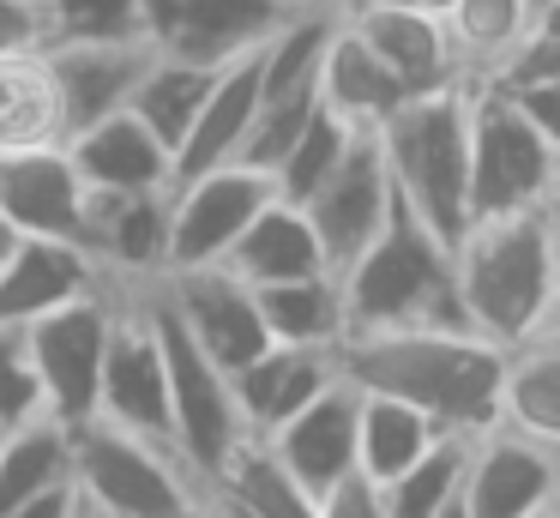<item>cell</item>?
<instances>
[{"mask_svg":"<svg viewBox=\"0 0 560 518\" xmlns=\"http://www.w3.org/2000/svg\"><path fill=\"white\" fill-rule=\"evenodd\" d=\"M500 368L506 349L476 325H398L338 337V373L350 385L404 398L464 440L500 422Z\"/></svg>","mask_w":560,"mask_h":518,"instance_id":"cell-1","label":"cell"},{"mask_svg":"<svg viewBox=\"0 0 560 518\" xmlns=\"http://www.w3.org/2000/svg\"><path fill=\"white\" fill-rule=\"evenodd\" d=\"M452 277H458L464 320L482 337H494L500 349H518L555 325L560 248L548 235L542 211L470 217L452 241Z\"/></svg>","mask_w":560,"mask_h":518,"instance_id":"cell-2","label":"cell"},{"mask_svg":"<svg viewBox=\"0 0 560 518\" xmlns=\"http://www.w3.org/2000/svg\"><path fill=\"white\" fill-rule=\"evenodd\" d=\"M343 332H398V325H470L458 308L452 241L434 235L404 199H392L380 235L338 272Z\"/></svg>","mask_w":560,"mask_h":518,"instance_id":"cell-3","label":"cell"},{"mask_svg":"<svg viewBox=\"0 0 560 518\" xmlns=\"http://www.w3.org/2000/svg\"><path fill=\"white\" fill-rule=\"evenodd\" d=\"M374 133L398 199L434 235L458 241L470 223V79L404 96Z\"/></svg>","mask_w":560,"mask_h":518,"instance_id":"cell-4","label":"cell"},{"mask_svg":"<svg viewBox=\"0 0 560 518\" xmlns=\"http://www.w3.org/2000/svg\"><path fill=\"white\" fill-rule=\"evenodd\" d=\"M73 488L91 518H145L206 494V482L175 458V446L85 416L73 428Z\"/></svg>","mask_w":560,"mask_h":518,"instance_id":"cell-5","label":"cell"},{"mask_svg":"<svg viewBox=\"0 0 560 518\" xmlns=\"http://www.w3.org/2000/svg\"><path fill=\"white\" fill-rule=\"evenodd\" d=\"M560 181V151L512 91L470 79V217L536 211Z\"/></svg>","mask_w":560,"mask_h":518,"instance_id":"cell-6","label":"cell"},{"mask_svg":"<svg viewBox=\"0 0 560 518\" xmlns=\"http://www.w3.org/2000/svg\"><path fill=\"white\" fill-rule=\"evenodd\" d=\"M145 308L151 325H158V344H163V373H170V422H175V458L194 470L199 482H211L230 452L247 440L242 428V410H235V385L206 349L194 344L175 308L163 301L158 284H145Z\"/></svg>","mask_w":560,"mask_h":518,"instance_id":"cell-7","label":"cell"},{"mask_svg":"<svg viewBox=\"0 0 560 518\" xmlns=\"http://www.w3.org/2000/svg\"><path fill=\"white\" fill-rule=\"evenodd\" d=\"M97 416L145 434V440L175 446L170 373H163V344L145 308V284H121V301H115L109 349H103V373H97Z\"/></svg>","mask_w":560,"mask_h":518,"instance_id":"cell-8","label":"cell"},{"mask_svg":"<svg viewBox=\"0 0 560 518\" xmlns=\"http://www.w3.org/2000/svg\"><path fill=\"white\" fill-rule=\"evenodd\" d=\"M115 301H121V284L97 289V296H79L25 325V349L37 361L49 416L67 422V428L97 416V373H103V349H109Z\"/></svg>","mask_w":560,"mask_h":518,"instance_id":"cell-9","label":"cell"},{"mask_svg":"<svg viewBox=\"0 0 560 518\" xmlns=\"http://www.w3.org/2000/svg\"><path fill=\"white\" fill-rule=\"evenodd\" d=\"M271 175L247 169L242 157L211 163L199 175H182L170 187V272H194V265H223L254 211L271 199Z\"/></svg>","mask_w":560,"mask_h":518,"instance_id":"cell-10","label":"cell"},{"mask_svg":"<svg viewBox=\"0 0 560 518\" xmlns=\"http://www.w3.org/2000/svg\"><path fill=\"white\" fill-rule=\"evenodd\" d=\"M295 7L302 0H145L139 36L151 43V55L230 67V60L266 48Z\"/></svg>","mask_w":560,"mask_h":518,"instance_id":"cell-11","label":"cell"},{"mask_svg":"<svg viewBox=\"0 0 560 518\" xmlns=\"http://www.w3.org/2000/svg\"><path fill=\"white\" fill-rule=\"evenodd\" d=\"M560 494V446L524 428L488 422L464 440V482L458 500L470 518H530Z\"/></svg>","mask_w":560,"mask_h":518,"instance_id":"cell-12","label":"cell"},{"mask_svg":"<svg viewBox=\"0 0 560 518\" xmlns=\"http://www.w3.org/2000/svg\"><path fill=\"white\" fill-rule=\"evenodd\" d=\"M392 199H398V187H392L380 133H355L350 151L338 157V169H331V175L302 199L307 223H314L319 248H326V260H331V272H343V265L380 235Z\"/></svg>","mask_w":560,"mask_h":518,"instance_id":"cell-13","label":"cell"},{"mask_svg":"<svg viewBox=\"0 0 560 518\" xmlns=\"http://www.w3.org/2000/svg\"><path fill=\"white\" fill-rule=\"evenodd\" d=\"M158 289H163V301L175 308V320L194 332V344L206 349L230 380L271 344L266 320H259V301H254V284H242L230 265L170 272V277H158Z\"/></svg>","mask_w":560,"mask_h":518,"instance_id":"cell-14","label":"cell"},{"mask_svg":"<svg viewBox=\"0 0 560 518\" xmlns=\"http://www.w3.org/2000/svg\"><path fill=\"white\" fill-rule=\"evenodd\" d=\"M0 223L13 235H49V241H85L91 223V187L67 145H25L0 151Z\"/></svg>","mask_w":560,"mask_h":518,"instance_id":"cell-15","label":"cell"},{"mask_svg":"<svg viewBox=\"0 0 560 518\" xmlns=\"http://www.w3.org/2000/svg\"><path fill=\"white\" fill-rule=\"evenodd\" d=\"M338 12H343V24L386 60V72L410 96L470 79L458 43H452V31H446V12L404 7V0H338Z\"/></svg>","mask_w":560,"mask_h":518,"instance_id":"cell-16","label":"cell"},{"mask_svg":"<svg viewBox=\"0 0 560 518\" xmlns=\"http://www.w3.org/2000/svg\"><path fill=\"white\" fill-rule=\"evenodd\" d=\"M97 289H109V272L85 241L13 235L0 253V325H13V332H25L31 320L79 296H97Z\"/></svg>","mask_w":560,"mask_h":518,"instance_id":"cell-17","label":"cell"},{"mask_svg":"<svg viewBox=\"0 0 560 518\" xmlns=\"http://www.w3.org/2000/svg\"><path fill=\"white\" fill-rule=\"evenodd\" d=\"M355 410H362V392L338 373V380L307 398L283 428L266 434L271 458H278L314 500L326 488H338L343 476H355Z\"/></svg>","mask_w":560,"mask_h":518,"instance_id":"cell-18","label":"cell"},{"mask_svg":"<svg viewBox=\"0 0 560 518\" xmlns=\"http://www.w3.org/2000/svg\"><path fill=\"white\" fill-rule=\"evenodd\" d=\"M43 60H49L55 103H61V133H79L91 120L133 103L139 79L151 67V43L145 36H121V43H49Z\"/></svg>","mask_w":560,"mask_h":518,"instance_id":"cell-19","label":"cell"},{"mask_svg":"<svg viewBox=\"0 0 560 518\" xmlns=\"http://www.w3.org/2000/svg\"><path fill=\"white\" fill-rule=\"evenodd\" d=\"M85 248L109 284H158L170 277V187L151 193H91Z\"/></svg>","mask_w":560,"mask_h":518,"instance_id":"cell-20","label":"cell"},{"mask_svg":"<svg viewBox=\"0 0 560 518\" xmlns=\"http://www.w3.org/2000/svg\"><path fill=\"white\" fill-rule=\"evenodd\" d=\"M67 157L79 163L91 193H151V187H175V151L133 115V108H115V115L91 120V127L67 133Z\"/></svg>","mask_w":560,"mask_h":518,"instance_id":"cell-21","label":"cell"},{"mask_svg":"<svg viewBox=\"0 0 560 518\" xmlns=\"http://www.w3.org/2000/svg\"><path fill=\"white\" fill-rule=\"evenodd\" d=\"M338 380V349L319 344H266L242 373H235V410H242V428L254 440H266L271 428L295 416L314 392Z\"/></svg>","mask_w":560,"mask_h":518,"instance_id":"cell-22","label":"cell"},{"mask_svg":"<svg viewBox=\"0 0 560 518\" xmlns=\"http://www.w3.org/2000/svg\"><path fill=\"white\" fill-rule=\"evenodd\" d=\"M223 265H230L242 284H254V289L331 272V260H326V248H319L307 211L295 199H283V193H271V199L259 205L254 223H247L242 235H235V248L223 253Z\"/></svg>","mask_w":560,"mask_h":518,"instance_id":"cell-23","label":"cell"},{"mask_svg":"<svg viewBox=\"0 0 560 518\" xmlns=\"http://www.w3.org/2000/svg\"><path fill=\"white\" fill-rule=\"evenodd\" d=\"M404 84L386 72V60L374 55V48L362 43V36L343 24V12H338V24H331V43H326V55H319V103L326 108H338L350 127H362V133H374L380 120L392 115V108L404 103Z\"/></svg>","mask_w":560,"mask_h":518,"instance_id":"cell-24","label":"cell"},{"mask_svg":"<svg viewBox=\"0 0 560 518\" xmlns=\"http://www.w3.org/2000/svg\"><path fill=\"white\" fill-rule=\"evenodd\" d=\"M254 108H259V48L218 72L194 133H187L182 151H175V181L199 175V169H211V163H230V157L242 151L247 127H254Z\"/></svg>","mask_w":560,"mask_h":518,"instance_id":"cell-25","label":"cell"},{"mask_svg":"<svg viewBox=\"0 0 560 518\" xmlns=\"http://www.w3.org/2000/svg\"><path fill=\"white\" fill-rule=\"evenodd\" d=\"M500 422L560 446V325L506 349L500 368Z\"/></svg>","mask_w":560,"mask_h":518,"instance_id":"cell-26","label":"cell"},{"mask_svg":"<svg viewBox=\"0 0 560 518\" xmlns=\"http://www.w3.org/2000/svg\"><path fill=\"white\" fill-rule=\"evenodd\" d=\"M355 392H362V385H355ZM440 434L446 428H440L434 416H422L416 404H404V398L362 392V410H355V470H362L368 482H392L404 464H416Z\"/></svg>","mask_w":560,"mask_h":518,"instance_id":"cell-27","label":"cell"},{"mask_svg":"<svg viewBox=\"0 0 560 518\" xmlns=\"http://www.w3.org/2000/svg\"><path fill=\"white\" fill-rule=\"evenodd\" d=\"M254 301H259V320H266L271 344L338 349V337H343V289H338V272L266 284V289H254Z\"/></svg>","mask_w":560,"mask_h":518,"instance_id":"cell-28","label":"cell"},{"mask_svg":"<svg viewBox=\"0 0 560 518\" xmlns=\"http://www.w3.org/2000/svg\"><path fill=\"white\" fill-rule=\"evenodd\" d=\"M55 482H73V428L55 416H37L25 428L0 434V513L37 500Z\"/></svg>","mask_w":560,"mask_h":518,"instance_id":"cell-29","label":"cell"},{"mask_svg":"<svg viewBox=\"0 0 560 518\" xmlns=\"http://www.w3.org/2000/svg\"><path fill=\"white\" fill-rule=\"evenodd\" d=\"M218 72L223 67H199V60H175V55H151V67H145V79H139V91H133V115L145 120L151 133H158L170 151H182V139L194 133V120H199V108H206V96H211V84H218Z\"/></svg>","mask_w":560,"mask_h":518,"instance_id":"cell-30","label":"cell"},{"mask_svg":"<svg viewBox=\"0 0 560 518\" xmlns=\"http://www.w3.org/2000/svg\"><path fill=\"white\" fill-rule=\"evenodd\" d=\"M61 103L43 55H7L0 60V151L25 145H61Z\"/></svg>","mask_w":560,"mask_h":518,"instance_id":"cell-31","label":"cell"},{"mask_svg":"<svg viewBox=\"0 0 560 518\" xmlns=\"http://www.w3.org/2000/svg\"><path fill=\"white\" fill-rule=\"evenodd\" d=\"M530 19H536V0H452L446 31L464 55V72H470V79L494 72L500 60L524 43Z\"/></svg>","mask_w":560,"mask_h":518,"instance_id":"cell-32","label":"cell"},{"mask_svg":"<svg viewBox=\"0 0 560 518\" xmlns=\"http://www.w3.org/2000/svg\"><path fill=\"white\" fill-rule=\"evenodd\" d=\"M464 482V434H440L416 464H404L392 482H374L386 518H440L458 500Z\"/></svg>","mask_w":560,"mask_h":518,"instance_id":"cell-33","label":"cell"},{"mask_svg":"<svg viewBox=\"0 0 560 518\" xmlns=\"http://www.w3.org/2000/svg\"><path fill=\"white\" fill-rule=\"evenodd\" d=\"M355 133H362V127H350V120H343L338 108H326V103H319L314 115H307V127L295 133V145L283 151L278 175H271V181H278V193H283V199H295V205H302L307 193H314L319 181H326L331 169H338V157L350 151V139H355Z\"/></svg>","mask_w":560,"mask_h":518,"instance_id":"cell-34","label":"cell"},{"mask_svg":"<svg viewBox=\"0 0 560 518\" xmlns=\"http://www.w3.org/2000/svg\"><path fill=\"white\" fill-rule=\"evenodd\" d=\"M145 0H49L55 43H121L139 36Z\"/></svg>","mask_w":560,"mask_h":518,"instance_id":"cell-35","label":"cell"},{"mask_svg":"<svg viewBox=\"0 0 560 518\" xmlns=\"http://www.w3.org/2000/svg\"><path fill=\"white\" fill-rule=\"evenodd\" d=\"M49 416V398H43L37 380V361L25 349V332L0 325V434L7 428H25V422Z\"/></svg>","mask_w":560,"mask_h":518,"instance_id":"cell-36","label":"cell"},{"mask_svg":"<svg viewBox=\"0 0 560 518\" xmlns=\"http://www.w3.org/2000/svg\"><path fill=\"white\" fill-rule=\"evenodd\" d=\"M55 43L49 0H0V60L7 55H43Z\"/></svg>","mask_w":560,"mask_h":518,"instance_id":"cell-37","label":"cell"},{"mask_svg":"<svg viewBox=\"0 0 560 518\" xmlns=\"http://www.w3.org/2000/svg\"><path fill=\"white\" fill-rule=\"evenodd\" d=\"M319 518H386V506H380V488L355 470V476H343L338 488L319 494Z\"/></svg>","mask_w":560,"mask_h":518,"instance_id":"cell-38","label":"cell"},{"mask_svg":"<svg viewBox=\"0 0 560 518\" xmlns=\"http://www.w3.org/2000/svg\"><path fill=\"white\" fill-rule=\"evenodd\" d=\"M524 103V115L536 120V127L548 133V145L560 151V79H542V84H524V91H512Z\"/></svg>","mask_w":560,"mask_h":518,"instance_id":"cell-39","label":"cell"},{"mask_svg":"<svg viewBox=\"0 0 560 518\" xmlns=\"http://www.w3.org/2000/svg\"><path fill=\"white\" fill-rule=\"evenodd\" d=\"M0 518H85V500H79L73 482H55V488L37 494V500L13 506V513H0Z\"/></svg>","mask_w":560,"mask_h":518,"instance_id":"cell-40","label":"cell"},{"mask_svg":"<svg viewBox=\"0 0 560 518\" xmlns=\"http://www.w3.org/2000/svg\"><path fill=\"white\" fill-rule=\"evenodd\" d=\"M145 518H211V500H206V494H194V500L170 506V513H145Z\"/></svg>","mask_w":560,"mask_h":518,"instance_id":"cell-41","label":"cell"},{"mask_svg":"<svg viewBox=\"0 0 560 518\" xmlns=\"http://www.w3.org/2000/svg\"><path fill=\"white\" fill-rule=\"evenodd\" d=\"M536 211H542V223H548V235H555V248H560V181L555 187H548V199L536 205Z\"/></svg>","mask_w":560,"mask_h":518,"instance_id":"cell-42","label":"cell"},{"mask_svg":"<svg viewBox=\"0 0 560 518\" xmlns=\"http://www.w3.org/2000/svg\"><path fill=\"white\" fill-rule=\"evenodd\" d=\"M206 500H211V518H242V513H235V506H223V500H218V494H211V488H206Z\"/></svg>","mask_w":560,"mask_h":518,"instance_id":"cell-43","label":"cell"},{"mask_svg":"<svg viewBox=\"0 0 560 518\" xmlns=\"http://www.w3.org/2000/svg\"><path fill=\"white\" fill-rule=\"evenodd\" d=\"M404 7H428V12H446L452 0H404Z\"/></svg>","mask_w":560,"mask_h":518,"instance_id":"cell-44","label":"cell"},{"mask_svg":"<svg viewBox=\"0 0 560 518\" xmlns=\"http://www.w3.org/2000/svg\"><path fill=\"white\" fill-rule=\"evenodd\" d=\"M530 518H560V500H548V506H536Z\"/></svg>","mask_w":560,"mask_h":518,"instance_id":"cell-45","label":"cell"},{"mask_svg":"<svg viewBox=\"0 0 560 518\" xmlns=\"http://www.w3.org/2000/svg\"><path fill=\"white\" fill-rule=\"evenodd\" d=\"M440 518H470V513H464V500H452V506H446V513H440Z\"/></svg>","mask_w":560,"mask_h":518,"instance_id":"cell-46","label":"cell"},{"mask_svg":"<svg viewBox=\"0 0 560 518\" xmlns=\"http://www.w3.org/2000/svg\"><path fill=\"white\" fill-rule=\"evenodd\" d=\"M7 241H13V229H7V223H0V253H7Z\"/></svg>","mask_w":560,"mask_h":518,"instance_id":"cell-47","label":"cell"},{"mask_svg":"<svg viewBox=\"0 0 560 518\" xmlns=\"http://www.w3.org/2000/svg\"><path fill=\"white\" fill-rule=\"evenodd\" d=\"M542 7H555V0H536V12H542Z\"/></svg>","mask_w":560,"mask_h":518,"instance_id":"cell-48","label":"cell"},{"mask_svg":"<svg viewBox=\"0 0 560 518\" xmlns=\"http://www.w3.org/2000/svg\"><path fill=\"white\" fill-rule=\"evenodd\" d=\"M555 325H560V308H555Z\"/></svg>","mask_w":560,"mask_h":518,"instance_id":"cell-49","label":"cell"},{"mask_svg":"<svg viewBox=\"0 0 560 518\" xmlns=\"http://www.w3.org/2000/svg\"><path fill=\"white\" fill-rule=\"evenodd\" d=\"M555 500H560V494H555Z\"/></svg>","mask_w":560,"mask_h":518,"instance_id":"cell-50","label":"cell"},{"mask_svg":"<svg viewBox=\"0 0 560 518\" xmlns=\"http://www.w3.org/2000/svg\"><path fill=\"white\" fill-rule=\"evenodd\" d=\"M85 518H91V513H85Z\"/></svg>","mask_w":560,"mask_h":518,"instance_id":"cell-51","label":"cell"}]
</instances>
